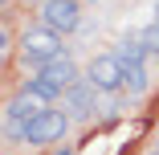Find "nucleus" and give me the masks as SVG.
Instances as JSON below:
<instances>
[{
    "instance_id": "1",
    "label": "nucleus",
    "mask_w": 159,
    "mask_h": 155,
    "mask_svg": "<svg viewBox=\"0 0 159 155\" xmlns=\"http://www.w3.org/2000/svg\"><path fill=\"white\" fill-rule=\"evenodd\" d=\"M66 53V45H61V33H53L49 25H33L20 33V61L25 66H49L53 57Z\"/></svg>"
},
{
    "instance_id": "2",
    "label": "nucleus",
    "mask_w": 159,
    "mask_h": 155,
    "mask_svg": "<svg viewBox=\"0 0 159 155\" xmlns=\"http://www.w3.org/2000/svg\"><path fill=\"white\" fill-rule=\"evenodd\" d=\"M70 122H74V118H70L66 110H45V114H37V118H29L25 143H29V147H53V143L66 139Z\"/></svg>"
},
{
    "instance_id": "3",
    "label": "nucleus",
    "mask_w": 159,
    "mask_h": 155,
    "mask_svg": "<svg viewBox=\"0 0 159 155\" xmlns=\"http://www.w3.org/2000/svg\"><path fill=\"white\" fill-rule=\"evenodd\" d=\"M98 94H102V90L94 86L90 78H78L66 94H61V110H66L70 118H94V110H98Z\"/></svg>"
},
{
    "instance_id": "4",
    "label": "nucleus",
    "mask_w": 159,
    "mask_h": 155,
    "mask_svg": "<svg viewBox=\"0 0 159 155\" xmlns=\"http://www.w3.org/2000/svg\"><path fill=\"white\" fill-rule=\"evenodd\" d=\"M41 25H49L53 33H74L82 25V8L78 0H41Z\"/></svg>"
},
{
    "instance_id": "5",
    "label": "nucleus",
    "mask_w": 159,
    "mask_h": 155,
    "mask_svg": "<svg viewBox=\"0 0 159 155\" xmlns=\"http://www.w3.org/2000/svg\"><path fill=\"white\" fill-rule=\"evenodd\" d=\"M86 78L98 86L102 94H118V90H122V61H118V53L94 57L90 66H86Z\"/></svg>"
},
{
    "instance_id": "6",
    "label": "nucleus",
    "mask_w": 159,
    "mask_h": 155,
    "mask_svg": "<svg viewBox=\"0 0 159 155\" xmlns=\"http://www.w3.org/2000/svg\"><path fill=\"white\" fill-rule=\"evenodd\" d=\"M45 110H53V102L41 94L37 86H20L16 94L8 98V106H4V114H16V118H37V114H45Z\"/></svg>"
},
{
    "instance_id": "7",
    "label": "nucleus",
    "mask_w": 159,
    "mask_h": 155,
    "mask_svg": "<svg viewBox=\"0 0 159 155\" xmlns=\"http://www.w3.org/2000/svg\"><path fill=\"white\" fill-rule=\"evenodd\" d=\"M41 78H49V82L61 90V94H66V90L78 82V66H74V57H70V53H61V57L49 61V66H41Z\"/></svg>"
},
{
    "instance_id": "8",
    "label": "nucleus",
    "mask_w": 159,
    "mask_h": 155,
    "mask_svg": "<svg viewBox=\"0 0 159 155\" xmlns=\"http://www.w3.org/2000/svg\"><path fill=\"white\" fill-rule=\"evenodd\" d=\"M147 86H151V78H147V70L143 66H122V90L126 94H147Z\"/></svg>"
},
{
    "instance_id": "9",
    "label": "nucleus",
    "mask_w": 159,
    "mask_h": 155,
    "mask_svg": "<svg viewBox=\"0 0 159 155\" xmlns=\"http://www.w3.org/2000/svg\"><path fill=\"white\" fill-rule=\"evenodd\" d=\"M114 53H118L122 66H143V57H147V49H143V41H139V37H135V41H122Z\"/></svg>"
},
{
    "instance_id": "10",
    "label": "nucleus",
    "mask_w": 159,
    "mask_h": 155,
    "mask_svg": "<svg viewBox=\"0 0 159 155\" xmlns=\"http://www.w3.org/2000/svg\"><path fill=\"white\" fill-rule=\"evenodd\" d=\"M139 41H143V49H147V53H159V21L143 29V33H139Z\"/></svg>"
},
{
    "instance_id": "11",
    "label": "nucleus",
    "mask_w": 159,
    "mask_h": 155,
    "mask_svg": "<svg viewBox=\"0 0 159 155\" xmlns=\"http://www.w3.org/2000/svg\"><path fill=\"white\" fill-rule=\"evenodd\" d=\"M53 155H74V147H57V151H53Z\"/></svg>"
},
{
    "instance_id": "12",
    "label": "nucleus",
    "mask_w": 159,
    "mask_h": 155,
    "mask_svg": "<svg viewBox=\"0 0 159 155\" xmlns=\"http://www.w3.org/2000/svg\"><path fill=\"white\" fill-rule=\"evenodd\" d=\"M155 21H159V8H155Z\"/></svg>"
},
{
    "instance_id": "13",
    "label": "nucleus",
    "mask_w": 159,
    "mask_h": 155,
    "mask_svg": "<svg viewBox=\"0 0 159 155\" xmlns=\"http://www.w3.org/2000/svg\"><path fill=\"white\" fill-rule=\"evenodd\" d=\"M155 151H159V143H155Z\"/></svg>"
},
{
    "instance_id": "14",
    "label": "nucleus",
    "mask_w": 159,
    "mask_h": 155,
    "mask_svg": "<svg viewBox=\"0 0 159 155\" xmlns=\"http://www.w3.org/2000/svg\"><path fill=\"white\" fill-rule=\"evenodd\" d=\"M151 155H159V151H151Z\"/></svg>"
}]
</instances>
